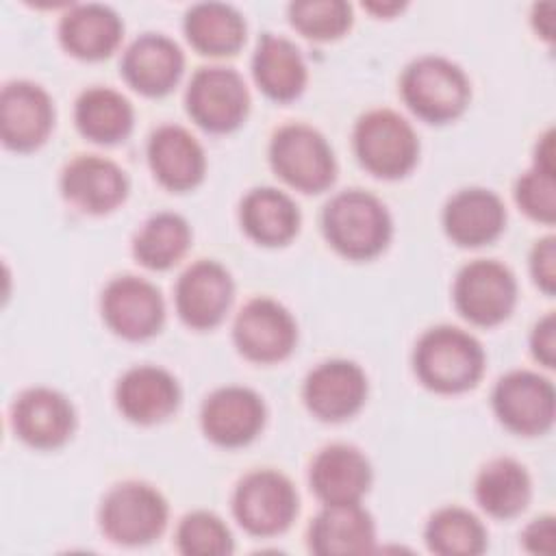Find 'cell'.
<instances>
[{
	"label": "cell",
	"instance_id": "6da1fadb",
	"mask_svg": "<svg viewBox=\"0 0 556 556\" xmlns=\"http://www.w3.org/2000/svg\"><path fill=\"white\" fill-rule=\"evenodd\" d=\"M417 378L437 393L473 389L484 369V352L476 337L456 326L426 330L413 354Z\"/></svg>",
	"mask_w": 556,
	"mask_h": 556
},
{
	"label": "cell",
	"instance_id": "7a4b0ae2",
	"mask_svg": "<svg viewBox=\"0 0 556 556\" xmlns=\"http://www.w3.org/2000/svg\"><path fill=\"white\" fill-rule=\"evenodd\" d=\"M328 243L343 256L365 261L380 254L391 239L387 206L371 193L348 189L332 195L321 213Z\"/></svg>",
	"mask_w": 556,
	"mask_h": 556
},
{
	"label": "cell",
	"instance_id": "3957f363",
	"mask_svg": "<svg viewBox=\"0 0 556 556\" xmlns=\"http://www.w3.org/2000/svg\"><path fill=\"white\" fill-rule=\"evenodd\" d=\"M400 91L408 109L430 122L445 124L456 119L469 104L467 74L443 56H419L406 65Z\"/></svg>",
	"mask_w": 556,
	"mask_h": 556
},
{
	"label": "cell",
	"instance_id": "277c9868",
	"mask_svg": "<svg viewBox=\"0 0 556 556\" xmlns=\"http://www.w3.org/2000/svg\"><path fill=\"white\" fill-rule=\"evenodd\" d=\"M269 163L287 185L304 193L328 189L337 176L330 143L319 130L306 124H287L274 132Z\"/></svg>",
	"mask_w": 556,
	"mask_h": 556
},
{
	"label": "cell",
	"instance_id": "5b68a950",
	"mask_svg": "<svg viewBox=\"0 0 556 556\" xmlns=\"http://www.w3.org/2000/svg\"><path fill=\"white\" fill-rule=\"evenodd\" d=\"M354 152L361 165L380 178L408 174L419 156L413 126L395 111L376 109L358 117L354 126Z\"/></svg>",
	"mask_w": 556,
	"mask_h": 556
},
{
	"label": "cell",
	"instance_id": "8992f818",
	"mask_svg": "<svg viewBox=\"0 0 556 556\" xmlns=\"http://www.w3.org/2000/svg\"><path fill=\"white\" fill-rule=\"evenodd\" d=\"M167 526V502L150 484L128 480L115 484L102 500L100 528L117 545H146Z\"/></svg>",
	"mask_w": 556,
	"mask_h": 556
},
{
	"label": "cell",
	"instance_id": "52a82bcc",
	"mask_svg": "<svg viewBox=\"0 0 556 556\" xmlns=\"http://www.w3.org/2000/svg\"><path fill=\"white\" fill-rule=\"evenodd\" d=\"M232 513L250 534L274 536L285 532L298 515V493L280 471H250L235 489Z\"/></svg>",
	"mask_w": 556,
	"mask_h": 556
},
{
	"label": "cell",
	"instance_id": "ba28073f",
	"mask_svg": "<svg viewBox=\"0 0 556 556\" xmlns=\"http://www.w3.org/2000/svg\"><path fill=\"white\" fill-rule=\"evenodd\" d=\"M187 113L208 132L239 128L250 109V93L239 72L224 65L200 67L187 87Z\"/></svg>",
	"mask_w": 556,
	"mask_h": 556
},
{
	"label": "cell",
	"instance_id": "9c48e42d",
	"mask_svg": "<svg viewBox=\"0 0 556 556\" xmlns=\"http://www.w3.org/2000/svg\"><path fill=\"white\" fill-rule=\"evenodd\" d=\"M517 300L513 271L493 261L476 258L467 263L454 280V304L458 313L476 326H495L504 321Z\"/></svg>",
	"mask_w": 556,
	"mask_h": 556
},
{
	"label": "cell",
	"instance_id": "30bf717a",
	"mask_svg": "<svg viewBox=\"0 0 556 556\" xmlns=\"http://www.w3.org/2000/svg\"><path fill=\"white\" fill-rule=\"evenodd\" d=\"M491 402L497 419L517 434H543L554 424V387L534 371L517 369L502 376Z\"/></svg>",
	"mask_w": 556,
	"mask_h": 556
},
{
	"label": "cell",
	"instance_id": "8fae6325",
	"mask_svg": "<svg viewBox=\"0 0 556 556\" xmlns=\"http://www.w3.org/2000/svg\"><path fill=\"white\" fill-rule=\"evenodd\" d=\"M232 339L245 358L276 363L293 352L298 328L295 319L280 302L271 298H254L237 313Z\"/></svg>",
	"mask_w": 556,
	"mask_h": 556
},
{
	"label": "cell",
	"instance_id": "7c38bea8",
	"mask_svg": "<svg viewBox=\"0 0 556 556\" xmlns=\"http://www.w3.org/2000/svg\"><path fill=\"white\" fill-rule=\"evenodd\" d=\"M102 317L115 334L141 341L161 330L165 304L152 282L139 276H117L102 291Z\"/></svg>",
	"mask_w": 556,
	"mask_h": 556
},
{
	"label": "cell",
	"instance_id": "4fadbf2b",
	"mask_svg": "<svg viewBox=\"0 0 556 556\" xmlns=\"http://www.w3.org/2000/svg\"><path fill=\"white\" fill-rule=\"evenodd\" d=\"M54 124L50 96L35 83L13 80L0 93V135L7 148L28 152L39 148Z\"/></svg>",
	"mask_w": 556,
	"mask_h": 556
},
{
	"label": "cell",
	"instance_id": "5bb4252c",
	"mask_svg": "<svg viewBox=\"0 0 556 556\" xmlns=\"http://www.w3.org/2000/svg\"><path fill=\"white\" fill-rule=\"evenodd\" d=\"M235 285L224 265L217 261H195L176 282V311L180 319L198 330L217 326L230 302Z\"/></svg>",
	"mask_w": 556,
	"mask_h": 556
},
{
	"label": "cell",
	"instance_id": "9a60e30c",
	"mask_svg": "<svg viewBox=\"0 0 556 556\" xmlns=\"http://www.w3.org/2000/svg\"><path fill=\"white\" fill-rule=\"evenodd\" d=\"M11 421L24 443L39 450H54L72 437L76 413L63 393L48 387H33L15 397Z\"/></svg>",
	"mask_w": 556,
	"mask_h": 556
},
{
	"label": "cell",
	"instance_id": "2e32d148",
	"mask_svg": "<svg viewBox=\"0 0 556 556\" xmlns=\"http://www.w3.org/2000/svg\"><path fill=\"white\" fill-rule=\"evenodd\" d=\"M304 402L324 421H341L358 413L367 397L365 371L345 358L319 363L304 380Z\"/></svg>",
	"mask_w": 556,
	"mask_h": 556
},
{
	"label": "cell",
	"instance_id": "e0dca14e",
	"mask_svg": "<svg viewBox=\"0 0 556 556\" xmlns=\"http://www.w3.org/2000/svg\"><path fill=\"white\" fill-rule=\"evenodd\" d=\"M204 434L224 447L250 443L265 424V404L248 387H222L213 391L200 413Z\"/></svg>",
	"mask_w": 556,
	"mask_h": 556
},
{
	"label": "cell",
	"instance_id": "ac0fdd59",
	"mask_svg": "<svg viewBox=\"0 0 556 556\" xmlns=\"http://www.w3.org/2000/svg\"><path fill=\"white\" fill-rule=\"evenodd\" d=\"M61 191L76 208L102 215L124 202L128 178L117 163L104 156L83 154L65 165L61 174Z\"/></svg>",
	"mask_w": 556,
	"mask_h": 556
},
{
	"label": "cell",
	"instance_id": "d6986e66",
	"mask_svg": "<svg viewBox=\"0 0 556 556\" xmlns=\"http://www.w3.org/2000/svg\"><path fill=\"white\" fill-rule=\"evenodd\" d=\"M185 56L178 43L161 33L137 37L124 52L122 74L143 96L169 93L182 76Z\"/></svg>",
	"mask_w": 556,
	"mask_h": 556
},
{
	"label": "cell",
	"instance_id": "ffe728a7",
	"mask_svg": "<svg viewBox=\"0 0 556 556\" xmlns=\"http://www.w3.org/2000/svg\"><path fill=\"white\" fill-rule=\"evenodd\" d=\"M115 402L126 419L135 424H156L178 408L180 387L167 369L137 365L117 380Z\"/></svg>",
	"mask_w": 556,
	"mask_h": 556
},
{
	"label": "cell",
	"instance_id": "44dd1931",
	"mask_svg": "<svg viewBox=\"0 0 556 556\" xmlns=\"http://www.w3.org/2000/svg\"><path fill=\"white\" fill-rule=\"evenodd\" d=\"M371 484V465L348 443H332L317 452L311 465V489L324 504H356Z\"/></svg>",
	"mask_w": 556,
	"mask_h": 556
},
{
	"label": "cell",
	"instance_id": "7402d4cb",
	"mask_svg": "<svg viewBox=\"0 0 556 556\" xmlns=\"http://www.w3.org/2000/svg\"><path fill=\"white\" fill-rule=\"evenodd\" d=\"M506 224V208L497 193L469 187L456 191L443 208L447 237L463 248H478L497 239Z\"/></svg>",
	"mask_w": 556,
	"mask_h": 556
},
{
	"label": "cell",
	"instance_id": "603a6c76",
	"mask_svg": "<svg viewBox=\"0 0 556 556\" xmlns=\"http://www.w3.org/2000/svg\"><path fill=\"white\" fill-rule=\"evenodd\" d=\"M148 161L156 180L172 191L193 189L206 169L202 146L187 128L176 124H165L150 135Z\"/></svg>",
	"mask_w": 556,
	"mask_h": 556
},
{
	"label": "cell",
	"instance_id": "cb8c5ba5",
	"mask_svg": "<svg viewBox=\"0 0 556 556\" xmlns=\"http://www.w3.org/2000/svg\"><path fill=\"white\" fill-rule=\"evenodd\" d=\"M376 528L371 515L356 504H324L308 530V545L315 554H367L374 549Z\"/></svg>",
	"mask_w": 556,
	"mask_h": 556
},
{
	"label": "cell",
	"instance_id": "d4e9b609",
	"mask_svg": "<svg viewBox=\"0 0 556 556\" xmlns=\"http://www.w3.org/2000/svg\"><path fill=\"white\" fill-rule=\"evenodd\" d=\"M122 20L104 4H72L59 24L63 48L83 61L109 56L122 39Z\"/></svg>",
	"mask_w": 556,
	"mask_h": 556
},
{
	"label": "cell",
	"instance_id": "484cf974",
	"mask_svg": "<svg viewBox=\"0 0 556 556\" xmlns=\"http://www.w3.org/2000/svg\"><path fill=\"white\" fill-rule=\"evenodd\" d=\"M252 74L256 85L280 102L298 98L306 85V65L298 46L274 33L261 35L252 56Z\"/></svg>",
	"mask_w": 556,
	"mask_h": 556
},
{
	"label": "cell",
	"instance_id": "4316f807",
	"mask_svg": "<svg viewBox=\"0 0 556 556\" xmlns=\"http://www.w3.org/2000/svg\"><path fill=\"white\" fill-rule=\"evenodd\" d=\"M239 219L245 235L263 245H282L291 241L300 228L295 202L274 187L248 191L241 200Z\"/></svg>",
	"mask_w": 556,
	"mask_h": 556
},
{
	"label": "cell",
	"instance_id": "83f0119b",
	"mask_svg": "<svg viewBox=\"0 0 556 556\" xmlns=\"http://www.w3.org/2000/svg\"><path fill=\"white\" fill-rule=\"evenodd\" d=\"M185 35L200 54L226 56L243 46L245 22L230 4L200 2L185 13Z\"/></svg>",
	"mask_w": 556,
	"mask_h": 556
},
{
	"label": "cell",
	"instance_id": "f1b7e54d",
	"mask_svg": "<svg viewBox=\"0 0 556 556\" xmlns=\"http://www.w3.org/2000/svg\"><path fill=\"white\" fill-rule=\"evenodd\" d=\"M74 119L83 137L96 143H115L132 130V106L115 89H85L74 106Z\"/></svg>",
	"mask_w": 556,
	"mask_h": 556
},
{
	"label": "cell",
	"instance_id": "f546056e",
	"mask_svg": "<svg viewBox=\"0 0 556 556\" xmlns=\"http://www.w3.org/2000/svg\"><path fill=\"white\" fill-rule=\"evenodd\" d=\"M476 500L495 519L519 515L530 500V476L513 458H493L476 478Z\"/></svg>",
	"mask_w": 556,
	"mask_h": 556
},
{
	"label": "cell",
	"instance_id": "4dcf8cb0",
	"mask_svg": "<svg viewBox=\"0 0 556 556\" xmlns=\"http://www.w3.org/2000/svg\"><path fill=\"white\" fill-rule=\"evenodd\" d=\"M191 241L189 224L176 213L152 215L132 241L135 258L148 269H167L182 258Z\"/></svg>",
	"mask_w": 556,
	"mask_h": 556
},
{
	"label": "cell",
	"instance_id": "1f68e13d",
	"mask_svg": "<svg viewBox=\"0 0 556 556\" xmlns=\"http://www.w3.org/2000/svg\"><path fill=\"white\" fill-rule=\"evenodd\" d=\"M426 543L430 552L441 556H476L486 547V532L473 513L447 506L430 517Z\"/></svg>",
	"mask_w": 556,
	"mask_h": 556
},
{
	"label": "cell",
	"instance_id": "d6a6232c",
	"mask_svg": "<svg viewBox=\"0 0 556 556\" xmlns=\"http://www.w3.org/2000/svg\"><path fill=\"white\" fill-rule=\"evenodd\" d=\"M289 20L308 39L328 41L352 24V7L343 0H302L289 4Z\"/></svg>",
	"mask_w": 556,
	"mask_h": 556
},
{
	"label": "cell",
	"instance_id": "836d02e7",
	"mask_svg": "<svg viewBox=\"0 0 556 556\" xmlns=\"http://www.w3.org/2000/svg\"><path fill=\"white\" fill-rule=\"evenodd\" d=\"M176 545L187 556H224L232 552V536L217 515L195 510L178 523Z\"/></svg>",
	"mask_w": 556,
	"mask_h": 556
},
{
	"label": "cell",
	"instance_id": "e575fe53",
	"mask_svg": "<svg viewBox=\"0 0 556 556\" xmlns=\"http://www.w3.org/2000/svg\"><path fill=\"white\" fill-rule=\"evenodd\" d=\"M515 200L521 211L543 224H552L556 217V178L554 172L530 167L517 178Z\"/></svg>",
	"mask_w": 556,
	"mask_h": 556
},
{
	"label": "cell",
	"instance_id": "d590c367",
	"mask_svg": "<svg viewBox=\"0 0 556 556\" xmlns=\"http://www.w3.org/2000/svg\"><path fill=\"white\" fill-rule=\"evenodd\" d=\"M530 271L534 282L545 291L547 295L556 289V239L543 237L534 243L530 254Z\"/></svg>",
	"mask_w": 556,
	"mask_h": 556
},
{
	"label": "cell",
	"instance_id": "8d00e7d4",
	"mask_svg": "<svg viewBox=\"0 0 556 556\" xmlns=\"http://www.w3.org/2000/svg\"><path fill=\"white\" fill-rule=\"evenodd\" d=\"M521 541L526 545L528 552L532 554H554L556 549V526H554V517L552 515H543L536 517L532 523L526 526Z\"/></svg>",
	"mask_w": 556,
	"mask_h": 556
},
{
	"label": "cell",
	"instance_id": "74e56055",
	"mask_svg": "<svg viewBox=\"0 0 556 556\" xmlns=\"http://www.w3.org/2000/svg\"><path fill=\"white\" fill-rule=\"evenodd\" d=\"M530 348L534 358L545 365V367H554V358H556V324H554V315L547 313L545 317H541L532 330L530 337Z\"/></svg>",
	"mask_w": 556,
	"mask_h": 556
},
{
	"label": "cell",
	"instance_id": "f35d334b",
	"mask_svg": "<svg viewBox=\"0 0 556 556\" xmlns=\"http://www.w3.org/2000/svg\"><path fill=\"white\" fill-rule=\"evenodd\" d=\"M532 26L543 39H552V35H554V4L552 2L534 4Z\"/></svg>",
	"mask_w": 556,
	"mask_h": 556
},
{
	"label": "cell",
	"instance_id": "ab89813d",
	"mask_svg": "<svg viewBox=\"0 0 556 556\" xmlns=\"http://www.w3.org/2000/svg\"><path fill=\"white\" fill-rule=\"evenodd\" d=\"M532 165L545 172H554V130L552 128L545 135H541V139L536 141Z\"/></svg>",
	"mask_w": 556,
	"mask_h": 556
},
{
	"label": "cell",
	"instance_id": "60d3db41",
	"mask_svg": "<svg viewBox=\"0 0 556 556\" xmlns=\"http://www.w3.org/2000/svg\"><path fill=\"white\" fill-rule=\"evenodd\" d=\"M367 11L376 13V15H393L395 11H402L404 4L402 2H367L363 4Z\"/></svg>",
	"mask_w": 556,
	"mask_h": 556
}]
</instances>
